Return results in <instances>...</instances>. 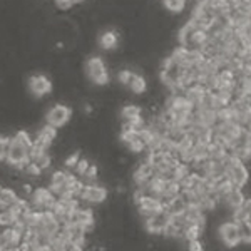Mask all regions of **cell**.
<instances>
[{
	"label": "cell",
	"instance_id": "8",
	"mask_svg": "<svg viewBox=\"0 0 251 251\" xmlns=\"http://www.w3.org/2000/svg\"><path fill=\"white\" fill-rule=\"evenodd\" d=\"M29 89L35 97H42L52 92V82L46 75H32L29 79Z\"/></svg>",
	"mask_w": 251,
	"mask_h": 251
},
{
	"label": "cell",
	"instance_id": "20",
	"mask_svg": "<svg viewBox=\"0 0 251 251\" xmlns=\"http://www.w3.org/2000/svg\"><path fill=\"white\" fill-rule=\"evenodd\" d=\"M188 245H189V250H194V251H201V250H203V246H201L200 240H191V241H188Z\"/></svg>",
	"mask_w": 251,
	"mask_h": 251
},
{
	"label": "cell",
	"instance_id": "10",
	"mask_svg": "<svg viewBox=\"0 0 251 251\" xmlns=\"http://www.w3.org/2000/svg\"><path fill=\"white\" fill-rule=\"evenodd\" d=\"M152 176H154V169H152V166L149 163H143L134 171V176L132 177H134V183L137 184V188H139V186H143L144 183H148Z\"/></svg>",
	"mask_w": 251,
	"mask_h": 251
},
{
	"label": "cell",
	"instance_id": "11",
	"mask_svg": "<svg viewBox=\"0 0 251 251\" xmlns=\"http://www.w3.org/2000/svg\"><path fill=\"white\" fill-rule=\"evenodd\" d=\"M129 89H131L134 94H144L146 89H148V84H146V79L143 75L139 74H134V72H131V77H129L127 84H126Z\"/></svg>",
	"mask_w": 251,
	"mask_h": 251
},
{
	"label": "cell",
	"instance_id": "14",
	"mask_svg": "<svg viewBox=\"0 0 251 251\" xmlns=\"http://www.w3.org/2000/svg\"><path fill=\"white\" fill-rule=\"evenodd\" d=\"M163 3L171 14H179L186 7V0H163Z\"/></svg>",
	"mask_w": 251,
	"mask_h": 251
},
{
	"label": "cell",
	"instance_id": "13",
	"mask_svg": "<svg viewBox=\"0 0 251 251\" xmlns=\"http://www.w3.org/2000/svg\"><path fill=\"white\" fill-rule=\"evenodd\" d=\"M99 46L104 49V50H112L117 46V35L112 30H107L100 35L99 39Z\"/></svg>",
	"mask_w": 251,
	"mask_h": 251
},
{
	"label": "cell",
	"instance_id": "4",
	"mask_svg": "<svg viewBox=\"0 0 251 251\" xmlns=\"http://www.w3.org/2000/svg\"><path fill=\"white\" fill-rule=\"evenodd\" d=\"M220 233L221 241L225 243L226 246H236L241 243V234H243V225L236 221H228V223H223L218 229Z\"/></svg>",
	"mask_w": 251,
	"mask_h": 251
},
{
	"label": "cell",
	"instance_id": "17",
	"mask_svg": "<svg viewBox=\"0 0 251 251\" xmlns=\"http://www.w3.org/2000/svg\"><path fill=\"white\" fill-rule=\"evenodd\" d=\"M79 157H80L79 152H74V154H72V156H69L67 159H66V166H67V168H74V166L77 164Z\"/></svg>",
	"mask_w": 251,
	"mask_h": 251
},
{
	"label": "cell",
	"instance_id": "19",
	"mask_svg": "<svg viewBox=\"0 0 251 251\" xmlns=\"http://www.w3.org/2000/svg\"><path fill=\"white\" fill-rule=\"evenodd\" d=\"M55 5H57L59 9H62V10H67V9H71V7H72V2H71V0H55Z\"/></svg>",
	"mask_w": 251,
	"mask_h": 251
},
{
	"label": "cell",
	"instance_id": "1",
	"mask_svg": "<svg viewBox=\"0 0 251 251\" xmlns=\"http://www.w3.org/2000/svg\"><path fill=\"white\" fill-rule=\"evenodd\" d=\"M30 149H32L30 136L25 131H20L9 139V144L5 148V161L12 168L22 171L25 168V164L30 161Z\"/></svg>",
	"mask_w": 251,
	"mask_h": 251
},
{
	"label": "cell",
	"instance_id": "7",
	"mask_svg": "<svg viewBox=\"0 0 251 251\" xmlns=\"http://www.w3.org/2000/svg\"><path fill=\"white\" fill-rule=\"evenodd\" d=\"M71 116H72L71 109H69L67 106H64V104H57V106L49 109L46 121H47L49 126L59 129V127H62V126H66L69 123Z\"/></svg>",
	"mask_w": 251,
	"mask_h": 251
},
{
	"label": "cell",
	"instance_id": "5",
	"mask_svg": "<svg viewBox=\"0 0 251 251\" xmlns=\"http://www.w3.org/2000/svg\"><path fill=\"white\" fill-rule=\"evenodd\" d=\"M136 204H137V211H139V214L144 220H149V218L156 216V214H159L164 209L163 201L152 196H144V194L136 201Z\"/></svg>",
	"mask_w": 251,
	"mask_h": 251
},
{
	"label": "cell",
	"instance_id": "6",
	"mask_svg": "<svg viewBox=\"0 0 251 251\" xmlns=\"http://www.w3.org/2000/svg\"><path fill=\"white\" fill-rule=\"evenodd\" d=\"M79 200L86 201L89 204H100L107 200V189L94 183L82 186V191L79 194Z\"/></svg>",
	"mask_w": 251,
	"mask_h": 251
},
{
	"label": "cell",
	"instance_id": "9",
	"mask_svg": "<svg viewBox=\"0 0 251 251\" xmlns=\"http://www.w3.org/2000/svg\"><path fill=\"white\" fill-rule=\"evenodd\" d=\"M220 201H223V203H225L233 211L234 208H238V206H241L243 203H245V193L241 191V188H234L233 186V188L229 189L225 196L220 198Z\"/></svg>",
	"mask_w": 251,
	"mask_h": 251
},
{
	"label": "cell",
	"instance_id": "2",
	"mask_svg": "<svg viewBox=\"0 0 251 251\" xmlns=\"http://www.w3.org/2000/svg\"><path fill=\"white\" fill-rule=\"evenodd\" d=\"M55 201H57V196L49 188H37L30 193V206L35 211H50Z\"/></svg>",
	"mask_w": 251,
	"mask_h": 251
},
{
	"label": "cell",
	"instance_id": "18",
	"mask_svg": "<svg viewBox=\"0 0 251 251\" xmlns=\"http://www.w3.org/2000/svg\"><path fill=\"white\" fill-rule=\"evenodd\" d=\"M129 77H131V71H121L119 75H117V79H119V82L123 84V86H126V84H127Z\"/></svg>",
	"mask_w": 251,
	"mask_h": 251
},
{
	"label": "cell",
	"instance_id": "16",
	"mask_svg": "<svg viewBox=\"0 0 251 251\" xmlns=\"http://www.w3.org/2000/svg\"><path fill=\"white\" fill-rule=\"evenodd\" d=\"M89 166H91V164H89L87 159H82V157H79V161H77V164L74 166V169H75V173H77L79 176H82V174L87 171Z\"/></svg>",
	"mask_w": 251,
	"mask_h": 251
},
{
	"label": "cell",
	"instance_id": "3",
	"mask_svg": "<svg viewBox=\"0 0 251 251\" xmlns=\"http://www.w3.org/2000/svg\"><path fill=\"white\" fill-rule=\"evenodd\" d=\"M86 74L87 77L92 80L97 86H106L109 82V74L106 64L100 57H91L86 62Z\"/></svg>",
	"mask_w": 251,
	"mask_h": 251
},
{
	"label": "cell",
	"instance_id": "15",
	"mask_svg": "<svg viewBox=\"0 0 251 251\" xmlns=\"http://www.w3.org/2000/svg\"><path fill=\"white\" fill-rule=\"evenodd\" d=\"M121 116H123L124 121L137 119V117L141 116V109L137 106H126V107H123V111H121Z\"/></svg>",
	"mask_w": 251,
	"mask_h": 251
},
{
	"label": "cell",
	"instance_id": "12",
	"mask_svg": "<svg viewBox=\"0 0 251 251\" xmlns=\"http://www.w3.org/2000/svg\"><path fill=\"white\" fill-rule=\"evenodd\" d=\"M19 200L20 198H19L17 191H14V189H10V188H0V201H2L7 208H9V206H14Z\"/></svg>",
	"mask_w": 251,
	"mask_h": 251
}]
</instances>
